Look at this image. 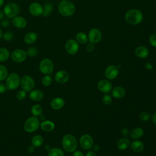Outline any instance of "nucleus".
<instances>
[{"instance_id": "1", "label": "nucleus", "mask_w": 156, "mask_h": 156, "mask_svg": "<svg viewBox=\"0 0 156 156\" xmlns=\"http://www.w3.org/2000/svg\"><path fill=\"white\" fill-rule=\"evenodd\" d=\"M126 21L131 25L139 24L143 19V13L138 9H133L128 10L124 16Z\"/></svg>"}, {"instance_id": "2", "label": "nucleus", "mask_w": 156, "mask_h": 156, "mask_svg": "<svg viewBox=\"0 0 156 156\" xmlns=\"http://www.w3.org/2000/svg\"><path fill=\"white\" fill-rule=\"evenodd\" d=\"M63 149L67 152H73L77 147V141L76 137L72 134H66L62 140Z\"/></svg>"}, {"instance_id": "3", "label": "nucleus", "mask_w": 156, "mask_h": 156, "mask_svg": "<svg viewBox=\"0 0 156 156\" xmlns=\"http://www.w3.org/2000/svg\"><path fill=\"white\" fill-rule=\"evenodd\" d=\"M58 10L59 13L63 16H71L75 13L76 7L72 2L64 0L59 3Z\"/></svg>"}, {"instance_id": "4", "label": "nucleus", "mask_w": 156, "mask_h": 156, "mask_svg": "<svg viewBox=\"0 0 156 156\" xmlns=\"http://www.w3.org/2000/svg\"><path fill=\"white\" fill-rule=\"evenodd\" d=\"M40 127L39 119L34 116L28 118L23 124L24 130L27 133H33L37 131Z\"/></svg>"}, {"instance_id": "5", "label": "nucleus", "mask_w": 156, "mask_h": 156, "mask_svg": "<svg viewBox=\"0 0 156 156\" xmlns=\"http://www.w3.org/2000/svg\"><path fill=\"white\" fill-rule=\"evenodd\" d=\"M5 81V86L9 90H14L18 88L20 85L21 78L16 73H12L7 76Z\"/></svg>"}, {"instance_id": "6", "label": "nucleus", "mask_w": 156, "mask_h": 156, "mask_svg": "<svg viewBox=\"0 0 156 156\" xmlns=\"http://www.w3.org/2000/svg\"><path fill=\"white\" fill-rule=\"evenodd\" d=\"M4 15L9 18H13L20 12V6L15 2H9L4 7Z\"/></svg>"}, {"instance_id": "7", "label": "nucleus", "mask_w": 156, "mask_h": 156, "mask_svg": "<svg viewBox=\"0 0 156 156\" xmlns=\"http://www.w3.org/2000/svg\"><path fill=\"white\" fill-rule=\"evenodd\" d=\"M39 69L41 73L45 75L51 74L54 70L53 62L48 58L43 59L39 64Z\"/></svg>"}, {"instance_id": "8", "label": "nucleus", "mask_w": 156, "mask_h": 156, "mask_svg": "<svg viewBox=\"0 0 156 156\" xmlns=\"http://www.w3.org/2000/svg\"><path fill=\"white\" fill-rule=\"evenodd\" d=\"M20 85L22 89L26 92L30 91L35 87L34 79L29 75H24L21 79Z\"/></svg>"}, {"instance_id": "9", "label": "nucleus", "mask_w": 156, "mask_h": 156, "mask_svg": "<svg viewBox=\"0 0 156 156\" xmlns=\"http://www.w3.org/2000/svg\"><path fill=\"white\" fill-rule=\"evenodd\" d=\"M26 51L23 49H17L14 50L11 54L12 60L16 63H22L27 58Z\"/></svg>"}, {"instance_id": "10", "label": "nucleus", "mask_w": 156, "mask_h": 156, "mask_svg": "<svg viewBox=\"0 0 156 156\" xmlns=\"http://www.w3.org/2000/svg\"><path fill=\"white\" fill-rule=\"evenodd\" d=\"M79 144L83 149L90 150L93 146V139L90 135L83 134L79 139Z\"/></svg>"}, {"instance_id": "11", "label": "nucleus", "mask_w": 156, "mask_h": 156, "mask_svg": "<svg viewBox=\"0 0 156 156\" xmlns=\"http://www.w3.org/2000/svg\"><path fill=\"white\" fill-rule=\"evenodd\" d=\"M88 39L90 43L93 44L98 43L102 39V33L98 28L91 29L88 35Z\"/></svg>"}, {"instance_id": "12", "label": "nucleus", "mask_w": 156, "mask_h": 156, "mask_svg": "<svg viewBox=\"0 0 156 156\" xmlns=\"http://www.w3.org/2000/svg\"><path fill=\"white\" fill-rule=\"evenodd\" d=\"M78 42L74 39L68 40L65 43V50L70 55L76 54L79 51Z\"/></svg>"}, {"instance_id": "13", "label": "nucleus", "mask_w": 156, "mask_h": 156, "mask_svg": "<svg viewBox=\"0 0 156 156\" xmlns=\"http://www.w3.org/2000/svg\"><path fill=\"white\" fill-rule=\"evenodd\" d=\"M104 74L107 79L113 80L118 76L119 74V69L116 65H111L106 68Z\"/></svg>"}, {"instance_id": "14", "label": "nucleus", "mask_w": 156, "mask_h": 156, "mask_svg": "<svg viewBox=\"0 0 156 156\" xmlns=\"http://www.w3.org/2000/svg\"><path fill=\"white\" fill-rule=\"evenodd\" d=\"M98 90L104 93H108L112 90V84L107 79L100 80L98 83Z\"/></svg>"}, {"instance_id": "15", "label": "nucleus", "mask_w": 156, "mask_h": 156, "mask_svg": "<svg viewBox=\"0 0 156 156\" xmlns=\"http://www.w3.org/2000/svg\"><path fill=\"white\" fill-rule=\"evenodd\" d=\"M30 13L34 16H39L43 15V7L38 2H33L29 7Z\"/></svg>"}, {"instance_id": "16", "label": "nucleus", "mask_w": 156, "mask_h": 156, "mask_svg": "<svg viewBox=\"0 0 156 156\" xmlns=\"http://www.w3.org/2000/svg\"><path fill=\"white\" fill-rule=\"evenodd\" d=\"M54 78L58 83L63 84L69 80V74L65 70H60L55 73Z\"/></svg>"}, {"instance_id": "17", "label": "nucleus", "mask_w": 156, "mask_h": 156, "mask_svg": "<svg viewBox=\"0 0 156 156\" xmlns=\"http://www.w3.org/2000/svg\"><path fill=\"white\" fill-rule=\"evenodd\" d=\"M65 100L60 97H57L52 99L51 101V107L55 110H58L62 108L65 105Z\"/></svg>"}, {"instance_id": "18", "label": "nucleus", "mask_w": 156, "mask_h": 156, "mask_svg": "<svg viewBox=\"0 0 156 156\" xmlns=\"http://www.w3.org/2000/svg\"><path fill=\"white\" fill-rule=\"evenodd\" d=\"M29 98L33 101L39 102L44 98V93L41 90H32L30 91Z\"/></svg>"}, {"instance_id": "19", "label": "nucleus", "mask_w": 156, "mask_h": 156, "mask_svg": "<svg viewBox=\"0 0 156 156\" xmlns=\"http://www.w3.org/2000/svg\"><path fill=\"white\" fill-rule=\"evenodd\" d=\"M12 23L15 27L18 29H23L27 25V21L26 19L20 16H16L12 18Z\"/></svg>"}, {"instance_id": "20", "label": "nucleus", "mask_w": 156, "mask_h": 156, "mask_svg": "<svg viewBox=\"0 0 156 156\" xmlns=\"http://www.w3.org/2000/svg\"><path fill=\"white\" fill-rule=\"evenodd\" d=\"M135 54L140 58H145L149 55V50L146 47L140 46L135 49Z\"/></svg>"}, {"instance_id": "21", "label": "nucleus", "mask_w": 156, "mask_h": 156, "mask_svg": "<svg viewBox=\"0 0 156 156\" xmlns=\"http://www.w3.org/2000/svg\"><path fill=\"white\" fill-rule=\"evenodd\" d=\"M40 127L41 130L46 132H50L54 130V123L49 120H44L40 123Z\"/></svg>"}, {"instance_id": "22", "label": "nucleus", "mask_w": 156, "mask_h": 156, "mask_svg": "<svg viewBox=\"0 0 156 156\" xmlns=\"http://www.w3.org/2000/svg\"><path fill=\"white\" fill-rule=\"evenodd\" d=\"M130 146L132 150L136 153L141 152L144 149V144L141 141H139L138 140H135L132 143H130Z\"/></svg>"}, {"instance_id": "23", "label": "nucleus", "mask_w": 156, "mask_h": 156, "mask_svg": "<svg viewBox=\"0 0 156 156\" xmlns=\"http://www.w3.org/2000/svg\"><path fill=\"white\" fill-rule=\"evenodd\" d=\"M112 96L115 98H116V99L122 98L126 94V90L122 87L117 86L112 88Z\"/></svg>"}, {"instance_id": "24", "label": "nucleus", "mask_w": 156, "mask_h": 156, "mask_svg": "<svg viewBox=\"0 0 156 156\" xmlns=\"http://www.w3.org/2000/svg\"><path fill=\"white\" fill-rule=\"evenodd\" d=\"M38 38V35L35 32H30L25 34L24 37V41L26 44H31L35 43Z\"/></svg>"}, {"instance_id": "25", "label": "nucleus", "mask_w": 156, "mask_h": 156, "mask_svg": "<svg viewBox=\"0 0 156 156\" xmlns=\"http://www.w3.org/2000/svg\"><path fill=\"white\" fill-rule=\"evenodd\" d=\"M130 136L133 140H138L144 135V130L141 127H138L133 129L130 132Z\"/></svg>"}, {"instance_id": "26", "label": "nucleus", "mask_w": 156, "mask_h": 156, "mask_svg": "<svg viewBox=\"0 0 156 156\" xmlns=\"http://www.w3.org/2000/svg\"><path fill=\"white\" fill-rule=\"evenodd\" d=\"M130 141L127 137H123L118 140L117 143V147L119 150L124 151L126 150L130 146Z\"/></svg>"}, {"instance_id": "27", "label": "nucleus", "mask_w": 156, "mask_h": 156, "mask_svg": "<svg viewBox=\"0 0 156 156\" xmlns=\"http://www.w3.org/2000/svg\"><path fill=\"white\" fill-rule=\"evenodd\" d=\"M44 142V139L41 135H34L31 140V144L35 147H40Z\"/></svg>"}, {"instance_id": "28", "label": "nucleus", "mask_w": 156, "mask_h": 156, "mask_svg": "<svg viewBox=\"0 0 156 156\" xmlns=\"http://www.w3.org/2000/svg\"><path fill=\"white\" fill-rule=\"evenodd\" d=\"M76 40L80 44H85L88 41V36L83 32H78L76 35Z\"/></svg>"}, {"instance_id": "29", "label": "nucleus", "mask_w": 156, "mask_h": 156, "mask_svg": "<svg viewBox=\"0 0 156 156\" xmlns=\"http://www.w3.org/2000/svg\"><path fill=\"white\" fill-rule=\"evenodd\" d=\"M31 113L33 116L38 117L41 113H43V108L40 104H34L31 107Z\"/></svg>"}, {"instance_id": "30", "label": "nucleus", "mask_w": 156, "mask_h": 156, "mask_svg": "<svg viewBox=\"0 0 156 156\" xmlns=\"http://www.w3.org/2000/svg\"><path fill=\"white\" fill-rule=\"evenodd\" d=\"M10 57L9 51L5 48H0V62H3L9 59Z\"/></svg>"}, {"instance_id": "31", "label": "nucleus", "mask_w": 156, "mask_h": 156, "mask_svg": "<svg viewBox=\"0 0 156 156\" xmlns=\"http://www.w3.org/2000/svg\"><path fill=\"white\" fill-rule=\"evenodd\" d=\"M64 152L62 149L58 147L51 148L48 151V156H64Z\"/></svg>"}, {"instance_id": "32", "label": "nucleus", "mask_w": 156, "mask_h": 156, "mask_svg": "<svg viewBox=\"0 0 156 156\" xmlns=\"http://www.w3.org/2000/svg\"><path fill=\"white\" fill-rule=\"evenodd\" d=\"M8 76V71L5 66L0 65V81H3L6 79Z\"/></svg>"}, {"instance_id": "33", "label": "nucleus", "mask_w": 156, "mask_h": 156, "mask_svg": "<svg viewBox=\"0 0 156 156\" xmlns=\"http://www.w3.org/2000/svg\"><path fill=\"white\" fill-rule=\"evenodd\" d=\"M41 83L44 87H49L52 83V78L49 74L44 76L41 79Z\"/></svg>"}, {"instance_id": "34", "label": "nucleus", "mask_w": 156, "mask_h": 156, "mask_svg": "<svg viewBox=\"0 0 156 156\" xmlns=\"http://www.w3.org/2000/svg\"><path fill=\"white\" fill-rule=\"evenodd\" d=\"M52 11V4H50V3H47L44 5V6L43 7V15L44 16H48L51 14Z\"/></svg>"}, {"instance_id": "35", "label": "nucleus", "mask_w": 156, "mask_h": 156, "mask_svg": "<svg viewBox=\"0 0 156 156\" xmlns=\"http://www.w3.org/2000/svg\"><path fill=\"white\" fill-rule=\"evenodd\" d=\"M26 53L27 56L33 57L37 55V54H38V49L36 47H30L28 48L27 51H26Z\"/></svg>"}, {"instance_id": "36", "label": "nucleus", "mask_w": 156, "mask_h": 156, "mask_svg": "<svg viewBox=\"0 0 156 156\" xmlns=\"http://www.w3.org/2000/svg\"><path fill=\"white\" fill-rule=\"evenodd\" d=\"M102 102H103V104L104 105H109L111 104V103L112 102V96L110 94H105L102 97Z\"/></svg>"}, {"instance_id": "37", "label": "nucleus", "mask_w": 156, "mask_h": 156, "mask_svg": "<svg viewBox=\"0 0 156 156\" xmlns=\"http://www.w3.org/2000/svg\"><path fill=\"white\" fill-rule=\"evenodd\" d=\"M151 118V114L147 112H143L140 115V119L144 122L147 121Z\"/></svg>"}, {"instance_id": "38", "label": "nucleus", "mask_w": 156, "mask_h": 156, "mask_svg": "<svg viewBox=\"0 0 156 156\" xmlns=\"http://www.w3.org/2000/svg\"><path fill=\"white\" fill-rule=\"evenodd\" d=\"M26 96H27L26 91L23 90H19L16 93V98L19 101H23V100H24L26 99Z\"/></svg>"}, {"instance_id": "39", "label": "nucleus", "mask_w": 156, "mask_h": 156, "mask_svg": "<svg viewBox=\"0 0 156 156\" xmlns=\"http://www.w3.org/2000/svg\"><path fill=\"white\" fill-rule=\"evenodd\" d=\"M2 37L3 38V39L5 41H11L13 38L14 35L12 32L9 31V32H5L4 34H2Z\"/></svg>"}, {"instance_id": "40", "label": "nucleus", "mask_w": 156, "mask_h": 156, "mask_svg": "<svg viewBox=\"0 0 156 156\" xmlns=\"http://www.w3.org/2000/svg\"><path fill=\"white\" fill-rule=\"evenodd\" d=\"M149 41L151 46L156 48V34H152L149 38Z\"/></svg>"}, {"instance_id": "41", "label": "nucleus", "mask_w": 156, "mask_h": 156, "mask_svg": "<svg viewBox=\"0 0 156 156\" xmlns=\"http://www.w3.org/2000/svg\"><path fill=\"white\" fill-rule=\"evenodd\" d=\"M86 49H87V51H88V52H91V51H93L94 50V44L90 42L89 43H88V44H87Z\"/></svg>"}, {"instance_id": "42", "label": "nucleus", "mask_w": 156, "mask_h": 156, "mask_svg": "<svg viewBox=\"0 0 156 156\" xmlns=\"http://www.w3.org/2000/svg\"><path fill=\"white\" fill-rule=\"evenodd\" d=\"M7 90V89L5 85L0 81V94L5 93Z\"/></svg>"}, {"instance_id": "43", "label": "nucleus", "mask_w": 156, "mask_h": 156, "mask_svg": "<svg viewBox=\"0 0 156 156\" xmlns=\"http://www.w3.org/2000/svg\"><path fill=\"white\" fill-rule=\"evenodd\" d=\"M121 135H122L124 137H126V136L129 135V130H128L127 128H126V127H123V128L121 129Z\"/></svg>"}, {"instance_id": "44", "label": "nucleus", "mask_w": 156, "mask_h": 156, "mask_svg": "<svg viewBox=\"0 0 156 156\" xmlns=\"http://www.w3.org/2000/svg\"><path fill=\"white\" fill-rule=\"evenodd\" d=\"M73 156H85L83 153L80 151H75L73 152Z\"/></svg>"}, {"instance_id": "45", "label": "nucleus", "mask_w": 156, "mask_h": 156, "mask_svg": "<svg viewBox=\"0 0 156 156\" xmlns=\"http://www.w3.org/2000/svg\"><path fill=\"white\" fill-rule=\"evenodd\" d=\"M35 147L34 146H33L32 145L30 146H29V147H28V149H27L28 152L30 153V154H32L33 152H35Z\"/></svg>"}, {"instance_id": "46", "label": "nucleus", "mask_w": 156, "mask_h": 156, "mask_svg": "<svg viewBox=\"0 0 156 156\" xmlns=\"http://www.w3.org/2000/svg\"><path fill=\"white\" fill-rule=\"evenodd\" d=\"M85 156H97V155L93 151H89L88 152H87Z\"/></svg>"}, {"instance_id": "47", "label": "nucleus", "mask_w": 156, "mask_h": 156, "mask_svg": "<svg viewBox=\"0 0 156 156\" xmlns=\"http://www.w3.org/2000/svg\"><path fill=\"white\" fill-rule=\"evenodd\" d=\"M92 148H93V151L94 152H98V151H99V149H100V146L98 145V144H95V145H93V147H92Z\"/></svg>"}, {"instance_id": "48", "label": "nucleus", "mask_w": 156, "mask_h": 156, "mask_svg": "<svg viewBox=\"0 0 156 156\" xmlns=\"http://www.w3.org/2000/svg\"><path fill=\"white\" fill-rule=\"evenodd\" d=\"M2 24V26H4V27H7L8 25H9V21L7 20H3L1 23Z\"/></svg>"}, {"instance_id": "49", "label": "nucleus", "mask_w": 156, "mask_h": 156, "mask_svg": "<svg viewBox=\"0 0 156 156\" xmlns=\"http://www.w3.org/2000/svg\"><path fill=\"white\" fill-rule=\"evenodd\" d=\"M39 120L40 121H44L45 120V116H44V115L43 114V113H41L39 116Z\"/></svg>"}, {"instance_id": "50", "label": "nucleus", "mask_w": 156, "mask_h": 156, "mask_svg": "<svg viewBox=\"0 0 156 156\" xmlns=\"http://www.w3.org/2000/svg\"><path fill=\"white\" fill-rule=\"evenodd\" d=\"M152 121L155 124H156V112L153 115L152 117Z\"/></svg>"}, {"instance_id": "51", "label": "nucleus", "mask_w": 156, "mask_h": 156, "mask_svg": "<svg viewBox=\"0 0 156 156\" xmlns=\"http://www.w3.org/2000/svg\"><path fill=\"white\" fill-rule=\"evenodd\" d=\"M4 15H4V12L0 10V20H2V19L4 18Z\"/></svg>"}, {"instance_id": "52", "label": "nucleus", "mask_w": 156, "mask_h": 156, "mask_svg": "<svg viewBox=\"0 0 156 156\" xmlns=\"http://www.w3.org/2000/svg\"><path fill=\"white\" fill-rule=\"evenodd\" d=\"M146 68H148V69H150V68H149V67H151V68H152V65H151V64H150V63H146Z\"/></svg>"}, {"instance_id": "53", "label": "nucleus", "mask_w": 156, "mask_h": 156, "mask_svg": "<svg viewBox=\"0 0 156 156\" xmlns=\"http://www.w3.org/2000/svg\"><path fill=\"white\" fill-rule=\"evenodd\" d=\"M4 3V0H0V8L3 5Z\"/></svg>"}, {"instance_id": "54", "label": "nucleus", "mask_w": 156, "mask_h": 156, "mask_svg": "<svg viewBox=\"0 0 156 156\" xmlns=\"http://www.w3.org/2000/svg\"><path fill=\"white\" fill-rule=\"evenodd\" d=\"M45 149H46V150L49 151V150L51 149V147H50V146H49L48 144H46V145H45Z\"/></svg>"}, {"instance_id": "55", "label": "nucleus", "mask_w": 156, "mask_h": 156, "mask_svg": "<svg viewBox=\"0 0 156 156\" xmlns=\"http://www.w3.org/2000/svg\"><path fill=\"white\" fill-rule=\"evenodd\" d=\"M2 30L0 29V38L2 37Z\"/></svg>"}]
</instances>
